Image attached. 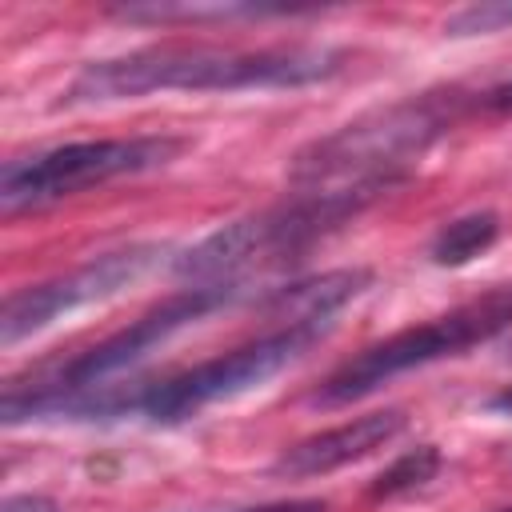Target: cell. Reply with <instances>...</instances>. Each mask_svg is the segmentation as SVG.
<instances>
[{"label":"cell","mask_w":512,"mask_h":512,"mask_svg":"<svg viewBox=\"0 0 512 512\" xmlns=\"http://www.w3.org/2000/svg\"><path fill=\"white\" fill-rule=\"evenodd\" d=\"M240 296V284H192L176 296H168L164 304H156L152 312H144L140 320H132L124 332L92 344L88 352L72 356L68 364H60L52 376H40L36 384L20 388L8 380L4 388V424H20V420H32V412L48 400H60V396H76V392H88V388H100L108 384L112 376L128 372L132 364H140L152 348H160L164 340H172L176 332L192 328L196 320H204L208 312L232 304Z\"/></svg>","instance_id":"5"},{"label":"cell","mask_w":512,"mask_h":512,"mask_svg":"<svg viewBox=\"0 0 512 512\" xmlns=\"http://www.w3.org/2000/svg\"><path fill=\"white\" fill-rule=\"evenodd\" d=\"M500 512H512V508H500Z\"/></svg>","instance_id":"19"},{"label":"cell","mask_w":512,"mask_h":512,"mask_svg":"<svg viewBox=\"0 0 512 512\" xmlns=\"http://www.w3.org/2000/svg\"><path fill=\"white\" fill-rule=\"evenodd\" d=\"M384 188L364 184V188H328V192H296L292 200L264 208L256 216L232 220L192 244L188 252L176 256V276L192 284H236L252 268H272L328 232L344 228L352 216H360Z\"/></svg>","instance_id":"3"},{"label":"cell","mask_w":512,"mask_h":512,"mask_svg":"<svg viewBox=\"0 0 512 512\" xmlns=\"http://www.w3.org/2000/svg\"><path fill=\"white\" fill-rule=\"evenodd\" d=\"M368 284H372V272L368 268H336V272H320L312 280H300V284L280 288L268 300V308H276L284 316V324L332 320V312H340L348 300H356Z\"/></svg>","instance_id":"10"},{"label":"cell","mask_w":512,"mask_h":512,"mask_svg":"<svg viewBox=\"0 0 512 512\" xmlns=\"http://www.w3.org/2000/svg\"><path fill=\"white\" fill-rule=\"evenodd\" d=\"M0 512H64L56 500H48V496H32V492H24V496H8L4 504H0Z\"/></svg>","instance_id":"15"},{"label":"cell","mask_w":512,"mask_h":512,"mask_svg":"<svg viewBox=\"0 0 512 512\" xmlns=\"http://www.w3.org/2000/svg\"><path fill=\"white\" fill-rule=\"evenodd\" d=\"M512 28V0H480V4H464L444 20V32L464 40V36H492Z\"/></svg>","instance_id":"14"},{"label":"cell","mask_w":512,"mask_h":512,"mask_svg":"<svg viewBox=\"0 0 512 512\" xmlns=\"http://www.w3.org/2000/svg\"><path fill=\"white\" fill-rule=\"evenodd\" d=\"M316 8H296V4H124L112 8V16L132 20V24H204V20H264V16H304Z\"/></svg>","instance_id":"11"},{"label":"cell","mask_w":512,"mask_h":512,"mask_svg":"<svg viewBox=\"0 0 512 512\" xmlns=\"http://www.w3.org/2000/svg\"><path fill=\"white\" fill-rule=\"evenodd\" d=\"M344 68V52L328 44H284L260 52L212 44H156L112 60H92L64 88V108L136 100L148 92H244V88H304Z\"/></svg>","instance_id":"1"},{"label":"cell","mask_w":512,"mask_h":512,"mask_svg":"<svg viewBox=\"0 0 512 512\" xmlns=\"http://www.w3.org/2000/svg\"><path fill=\"white\" fill-rule=\"evenodd\" d=\"M164 244H128V248H116V252H104L56 280H44V284H32V288H20L4 300L0 308V344L12 348L36 332H44L52 320L84 308V304H96V300H108L116 292H124L128 284H136L140 276H148L160 260H164Z\"/></svg>","instance_id":"8"},{"label":"cell","mask_w":512,"mask_h":512,"mask_svg":"<svg viewBox=\"0 0 512 512\" xmlns=\"http://www.w3.org/2000/svg\"><path fill=\"white\" fill-rule=\"evenodd\" d=\"M484 104H488V108H496V112H512V80L496 84V88L484 96Z\"/></svg>","instance_id":"17"},{"label":"cell","mask_w":512,"mask_h":512,"mask_svg":"<svg viewBox=\"0 0 512 512\" xmlns=\"http://www.w3.org/2000/svg\"><path fill=\"white\" fill-rule=\"evenodd\" d=\"M332 332V320H300V324H284L244 348H232L216 360H204L180 376H168L160 384L144 388L140 412L156 424H176L196 416L208 404L220 400H236L252 388H260L264 380L280 376L288 364H296L308 348H316L324 336Z\"/></svg>","instance_id":"7"},{"label":"cell","mask_w":512,"mask_h":512,"mask_svg":"<svg viewBox=\"0 0 512 512\" xmlns=\"http://www.w3.org/2000/svg\"><path fill=\"white\" fill-rule=\"evenodd\" d=\"M188 148L184 136L152 132V136H112V140H80L60 144L24 160H8L0 172V212L16 216L28 208L56 204L64 196H76L84 188L156 172L172 160H180Z\"/></svg>","instance_id":"6"},{"label":"cell","mask_w":512,"mask_h":512,"mask_svg":"<svg viewBox=\"0 0 512 512\" xmlns=\"http://www.w3.org/2000/svg\"><path fill=\"white\" fill-rule=\"evenodd\" d=\"M496 236H500L496 212H468L440 228V236L432 240V260L440 268H460V264L476 260L480 252H488L496 244Z\"/></svg>","instance_id":"12"},{"label":"cell","mask_w":512,"mask_h":512,"mask_svg":"<svg viewBox=\"0 0 512 512\" xmlns=\"http://www.w3.org/2000/svg\"><path fill=\"white\" fill-rule=\"evenodd\" d=\"M440 472V448L436 444H420L412 452H404L400 460H392L376 480H372V496H404L412 488H424L432 476Z\"/></svg>","instance_id":"13"},{"label":"cell","mask_w":512,"mask_h":512,"mask_svg":"<svg viewBox=\"0 0 512 512\" xmlns=\"http://www.w3.org/2000/svg\"><path fill=\"white\" fill-rule=\"evenodd\" d=\"M488 408H492V412H500V416H512V384H508L504 392H496V396L488 400Z\"/></svg>","instance_id":"18"},{"label":"cell","mask_w":512,"mask_h":512,"mask_svg":"<svg viewBox=\"0 0 512 512\" xmlns=\"http://www.w3.org/2000/svg\"><path fill=\"white\" fill-rule=\"evenodd\" d=\"M504 328H512V284H496V288L456 304L452 312L428 320V324H412V328L392 332L388 340L364 348L360 356L340 364L312 392V404L316 408L352 404V400L376 392L380 384H388L392 376L424 368V364H436L444 356H464L468 348L500 336Z\"/></svg>","instance_id":"4"},{"label":"cell","mask_w":512,"mask_h":512,"mask_svg":"<svg viewBox=\"0 0 512 512\" xmlns=\"http://www.w3.org/2000/svg\"><path fill=\"white\" fill-rule=\"evenodd\" d=\"M408 416L400 408H384V412H368V416H356L340 428H328V432H316L308 440H296L292 448H284L272 464L276 476H288V480H312V476H328L344 464H356L364 456H372L376 448L392 444L400 432H404Z\"/></svg>","instance_id":"9"},{"label":"cell","mask_w":512,"mask_h":512,"mask_svg":"<svg viewBox=\"0 0 512 512\" xmlns=\"http://www.w3.org/2000/svg\"><path fill=\"white\" fill-rule=\"evenodd\" d=\"M240 512H328L324 500H292V504H264V508H240Z\"/></svg>","instance_id":"16"},{"label":"cell","mask_w":512,"mask_h":512,"mask_svg":"<svg viewBox=\"0 0 512 512\" xmlns=\"http://www.w3.org/2000/svg\"><path fill=\"white\" fill-rule=\"evenodd\" d=\"M460 120V92H424L400 104L364 112L360 120L316 136L304 144L288 176L296 188L328 192V188H388L404 176V168L424 156L452 124Z\"/></svg>","instance_id":"2"}]
</instances>
